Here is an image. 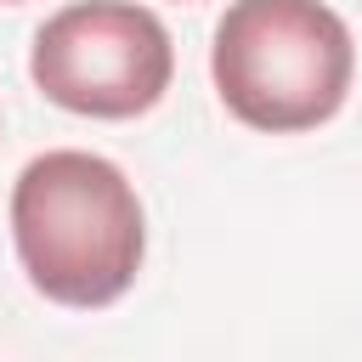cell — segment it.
<instances>
[{
    "mask_svg": "<svg viewBox=\"0 0 362 362\" xmlns=\"http://www.w3.org/2000/svg\"><path fill=\"white\" fill-rule=\"evenodd\" d=\"M0 6H17V0H0Z\"/></svg>",
    "mask_w": 362,
    "mask_h": 362,
    "instance_id": "obj_4",
    "label": "cell"
},
{
    "mask_svg": "<svg viewBox=\"0 0 362 362\" xmlns=\"http://www.w3.org/2000/svg\"><path fill=\"white\" fill-rule=\"evenodd\" d=\"M351 28L322 0H232L209 45L221 107L266 136L328 124L351 96Z\"/></svg>",
    "mask_w": 362,
    "mask_h": 362,
    "instance_id": "obj_2",
    "label": "cell"
},
{
    "mask_svg": "<svg viewBox=\"0 0 362 362\" xmlns=\"http://www.w3.org/2000/svg\"><path fill=\"white\" fill-rule=\"evenodd\" d=\"M11 243L28 283L74 311L113 305L147 255V215L124 170L85 147H51L11 187Z\"/></svg>",
    "mask_w": 362,
    "mask_h": 362,
    "instance_id": "obj_1",
    "label": "cell"
},
{
    "mask_svg": "<svg viewBox=\"0 0 362 362\" xmlns=\"http://www.w3.org/2000/svg\"><path fill=\"white\" fill-rule=\"evenodd\" d=\"M45 102L79 119H136L175 79L170 28L136 0H74L51 11L28 57Z\"/></svg>",
    "mask_w": 362,
    "mask_h": 362,
    "instance_id": "obj_3",
    "label": "cell"
}]
</instances>
